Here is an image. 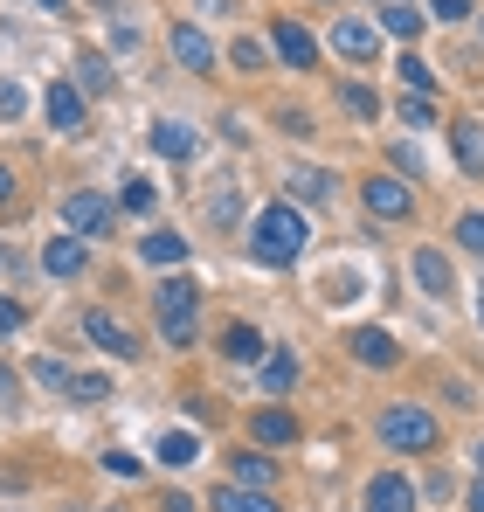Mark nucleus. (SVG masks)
<instances>
[{
    "instance_id": "7c9ffc66",
    "label": "nucleus",
    "mask_w": 484,
    "mask_h": 512,
    "mask_svg": "<svg viewBox=\"0 0 484 512\" xmlns=\"http://www.w3.org/2000/svg\"><path fill=\"white\" fill-rule=\"evenodd\" d=\"M70 395H77V402H111V381H104V374H77Z\"/></svg>"
},
{
    "instance_id": "c9c22d12",
    "label": "nucleus",
    "mask_w": 484,
    "mask_h": 512,
    "mask_svg": "<svg viewBox=\"0 0 484 512\" xmlns=\"http://www.w3.org/2000/svg\"><path fill=\"white\" fill-rule=\"evenodd\" d=\"M28 111V90L21 84H0V118H21Z\"/></svg>"
},
{
    "instance_id": "9b49d317",
    "label": "nucleus",
    "mask_w": 484,
    "mask_h": 512,
    "mask_svg": "<svg viewBox=\"0 0 484 512\" xmlns=\"http://www.w3.org/2000/svg\"><path fill=\"white\" fill-rule=\"evenodd\" d=\"M249 436H256V450L298 443V416H291V409H256V423H249Z\"/></svg>"
},
{
    "instance_id": "39448f33",
    "label": "nucleus",
    "mask_w": 484,
    "mask_h": 512,
    "mask_svg": "<svg viewBox=\"0 0 484 512\" xmlns=\"http://www.w3.org/2000/svg\"><path fill=\"white\" fill-rule=\"evenodd\" d=\"M360 201H367V215H374V222H408V215H415V194H408L395 173L360 180Z\"/></svg>"
},
{
    "instance_id": "a211bd4d",
    "label": "nucleus",
    "mask_w": 484,
    "mask_h": 512,
    "mask_svg": "<svg viewBox=\"0 0 484 512\" xmlns=\"http://www.w3.org/2000/svg\"><path fill=\"white\" fill-rule=\"evenodd\" d=\"M42 263H49L56 277H77L83 263H90V250H83V236H49V250H42Z\"/></svg>"
},
{
    "instance_id": "c85d7f7f",
    "label": "nucleus",
    "mask_w": 484,
    "mask_h": 512,
    "mask_svg": "<svg viewBox=\"0 0 484 512\" xmlns=\"http://www.w3.org/2000/svg\"><path fill=\"white\" fill-rule=\"evenodd\" d=\"M242 215V194L236 187H215V194H208V222H236Z\"/></svg>"
},
{
    "instance_id": "ddd939ff",
    "label": "nucleus",
    "mask_w": 484,
    "mask_h": 512,
    "mask_svg": "<svg viewBox=\"0 0 484 512\" xmlns=\"http://www.w3.org/2000/svg\"><path fill=\"white\" fill-rule=\"evenodd\" d=\"M415 284H422L429 298H450V291H457V277H450V256H443V250H415Z\"/></svg>"
},
{
    "instance_id": "412c9836",
    "label": "nucleus",
    "mask_w": 484,
    "mask_h": 512,
    "mask_svg": "<svg viewBox=\"0 0 484 512\" xmlns=\"http://www.w3.org/2000/svg\"><path fill=\"white\" fill-rule=\"evenodd\" d=\"M284 194H298V201H325V194H332V173H325V167H291V173H284Z\"/></svg>"
},
{
    "instance_id": "72a5a7b5",
    "label": "nucleus",
    "mask_w": 484,
    "mask_h": 512,
    "mask_svg": "<svg viewBox=\"0 0 484 512\" xmlns=\"http://www.w3.org/2000/svg\"><path fill=\"white\" fill-rule=\"evenodd\" d=\"M457 243L471 256H484V215H464V222H457Z\"/></svg>"
},
{
    "instance_id": "f03ea898",
    "label": "nucleus",
    "mask_w": 484,
    "mask_h": 512,
    "mask_svg": "<svg viewBox=\"0 0 484 512\" xmlns=\"http://www.w3.org/2000/svg\"><path fill=\"white\" fill-rule=\"evenodd\" d=\"M381 443H388L395 457H429V450L443 443V423H436L429 409H408V402H395V409L381 416Z\"/></svg>"
},
{
    "instance_id": "a878e982",
    "label": "nucleus",
    "mask_w": 484,
    "mask_h": 512,
    "mask_svg": "<svg viewBox=\"0 0 484 512\" xmlns=\"http://www.w3.org/2000/svg\"><path fill=\"white\" fill-rule=\"evenodd\" d=\"M381 28H388V35H395V42H408V35H415V28H422V7H408V0H395V7H388V14H381Z\"/></svg>"
},
{
    "instance_id": "4c0bfd02",
    "label": "nucleus",
    "mask_w": 484,
    "mask_h": 512,
    "mask_svg": "<svg viewBox=\"0 0 484 512\" xmlns=\"http://www.w3.org/2000/svg\"><path fill=\"white\" fill-rule=\"evenodd\" d=\"M125 208H132V215H146V208H153V187H146V180H132V187H125Z\"/></svg>"
},
{
    "instance_id": "b1692460",
    "label": "nucleus",
    "mask_w": 484,
    "mask_h": 512,
    "mask_svg": "<svg viewBox=\"0 0 484 512\" xmlns=\"http://www.w3.org/2000/svg\"><path fill=\"white\" fill-rule=\"evenodd\" d=\"M263 388H270V395H291V388H298V353H270V360H263Z\"/></svg>"
},
{
    "instance_id": "6ab92c4d",
    "label": "nucleus",
    "mask_w": 484,
    "mask_h": 512,
    "mask_svg": "<svg viewBox=\"0 0 484 512\" xmlns=\"http://www.w3.org/2000/svg\"><path fill=\"white\" fill-rule=\"evenodd\" d=\"M222 353L249 367V360H263V333H256L249 319H236V326H222Z\"/></svg>"
},
{
    "instance_id": "f704fd0d",
    "label": "nucleus",
    "mask_w": 484,
    "mask_h": 512,
    "mask_svg": "<svg viewBox=\"0 0 484 512\" xmlns=\"http://www.w3.org/2000/svg\"><path fill=\"white\" fill-rule=\"evenodd\" d=\"M104 471H111V478H139V457H132V450H104Z\"/></svg>"
},
{
    "instance_id": "c756f323",
    "label": "nucleus",
    "mask_w": 484,
    "mask_h": 512,
    "mask_svg": "<svg viewBox=\"0 0 484 512\" xmlns=\"http://www.w3.org/2000/svg\"><path fill=\"white\" fill-rule=\"evenodd\" d=\"M35 381H42V388H56V395H70V381H77V374H70L63 360H35Z\"/></svg>"
},
{
    "instance_id": "0eeeda50",
    "label": "nucleus",
    "mask_w": 484,
    "mask_h": 512,
    "mask_svg": "<svg viewBox=\"0 0 484 512\" xmlns=\"http://www.w3.org/2000/svg\"><path fill=\"white\" fill-rule=\"evenodd\" d=\"M367 512H415V492H408L402 471H374L367 478Z\"/></svg>"
},
{
    "instance_id": "f3484780",
    "label": "nucleus",
    "mask_w": 484,
    "mask_h": 512,
    "mask_svg": "<svg viewBox=\"0 0 484 512\" xmlns=\"http://www.w3.org/2000/svg\"><path fill=\"white\" fill-rule=\"evenodd\" d=\"M160 464H166V471L201 464V436H194V429H166V436H160Z\"/></svg>"
},
{
    "instance_id": "bb28decb",
    "label": "nucleus",
    "mask_w": 484,
    "mask_h": 512,
    "mask_svg": "<svg viewBox=\"0 0 484 512\" xmlns=\"http://www.w3.org/2000/svg\"><path fill=\"white\" fill-rule=\"evenodd\" d=\"M395 70H402V84L415 90V97H429V90H436V70H429V63H422V56H402V63H395Z\"/></svg>"
},
{
    "instance_id": "1a4fd4ad",
    "label": "nucleus",
    "mask_w": 484,
    "mask_h": 512,
    "mask_svg": "<svg viewBox=\"0 0 484 512\" xmlns=\"http://www.w3.org/2000/svg\"><path fill=\"white\" fill-rule=\"evenodd\" d=\"M83 333H90V346H104L111 360H132V353H139V340H132L111 312H83Z\"/></svg>"
},
{
    "instance_id": "e433bc0d",
    "label": "nucleus",
    "mask_w": 484,
    "mask_h": 512,
    "mask_svg": "<svg viewBox=\"0 0 484 512\" xmlns=\"http://www.w3.org/2000/svg\"><path fill=\"white\" fill-rule=\"evenodd\" d=\"M229 56H236V70H249V77H256V70H263V42H236V49H229Z\"/></svg>"
},
{
    "instance_id": "dca6fc26",
    "label": "nucleus",
    "mask_w": 484,
    "mask_h": 512,
    "mask_svg": "<svg viewBox=\"0 0 484 512\" xmlns=\"http://www.w3.org/2000/svg\"><path fill=\"white\" fill-rule=\"evenodd\" d=\"M49 125L56 132H83V90L77 84H49Z\"/></svg>"
},
{
    "instance_id": "ea45409f",
    "label": "nucleus",
    "mask_w": 484,
    "mask_h": 512,
    "mask_svg": "<svg viewBox=\"0 0 484 512\" xmlns=\"http://www.w3.org/2000/svg\"><path fill=\"white\" fill-rule=\"evenodd\" d=\"M160 512H201V506H194V499H180V492H166V499H160Z\"/></svg>"
},
{
    "instance_id": "f8f14e48",
    "label": "nucleus",
    "mask_w": 484,
    "mask_h": 512,
    "mask_svg": "<svg viewBox=\"0 0 484 512\" xmlns=\"http://www.w3.org/2000/svg\"><path fill=\"white\" fill-rule=\"evenodd\" d=\"M450 146H457V167L471 173V180H484V125L457 118V125H450Z\"/></svg>"
},
{
    "instance_id": "09e8293b",
    "label": "nucleus",
    "mask_w": 484,
    "mask_h": 512,
    "mask_svg": "<svg viewBox=\"0 0 484 512\" xmlns=\"http://www.w3.org/2000/svg\"><path fill=\"white\" fill-rule=\"evenodd\" d=\"M0 263H7V243H0Z\"/></svg>"
},
{
    "instance_id": "473e14b6",
    "label": "nucleus",
    "mask_w": 484,
    "mask_h": 512,
    "mask_svg": "<svg viewBox=\"0 0 484 512\" xmlns=\"http://www.w3.org/2000/svg\"><path fill=\"white\" fill-rule=\"evenodd\" d=\"M429 14H436L443 28H457V21H471V0H429Z\"/></svg>"
},
{
    "instance_id": "393cba45",
    "label": "nucleus",
    "mask_w": 484,
    "mask_h": 512,
    "mask_svg": "<svg viewBox=\"0 0 484 512\" xmlns=\"http://www.w3.org/2000/svg\"><path fill=\"white\" fill-rule=\"evenodd\" d=\"M77 90H83V97H97V90H111V63H104L97 49H83V56H77Z\"/></svg>"
},
{
    "instance_id": "9d476101",
    "label": "nucleus",
    "mask_w": 484,
    "mask_h": 512,
    "mask_svg": "<svg viewBox=\"0 0 484 512\" xmlns=\"http://www.w3.org/2000/svg\"><path fill=\"white\" fill-rule=\"evenodd\" d=\"M270 49H277L291 70H312V56H319V42H312L298 21H277V28H270Z\"/></svg>"
},
{
    "instance_id": "4be33fe9",
    "label": "nucleus",
    "mask_w": 484,
    "mask_h": 512,
    "mask_svg": "<svg viewBox=\"0 0 484 512\" xmlns=\"http://www.w3.org/2000/svg\"><path fill=\"white\" fill-rule=\"evenodd\" d=\"M153 153H166V160H187V153H194V132H187L180 118H160V125H153Z\"/></svg>"
},
{
    "instance_id": "de8ad7c7",
    "label": "nucleus",
    "mask_w": 484,
    "mask_h": 512,
    "mask_svg": "<svg viewBox=\"0 0 484 512\" xmlns=\"http://www.w3.org/2000/svg\"><path fill=\"white\" fill-rule=\"evenodd\" d=\"M478 319H484V284H478Z\"/></svg>"
},
{
    "instance_id": "c03bdc74",
    "label": "nucleus",
    "mask_w": 484,
    "mask_h": 512,
    "mask_svg": "<svg viewBox=\"0 0 484 512\" xmlns=\"http://www.w3.org/2000/svg\"><path fill=\"white\" fill-rule=\"evenodd\" d=\"M471 512H484V478H478V485H471Z\"/></svg>"
},
{
    "instance_id": "20e7f679",
    "label": "nucleus",
    "mask_w": 484,
    "mask_h": 512,
    "mask_svg": "<svg viewBox=\"0 0 484 512\" xmlns=\"http://www.w3.org/2000/svg\"><path fill=\"white\" fill-rule=\"evenodd\" d=\"M63 229L83 236V243H90V236H111V229H118V208H111L104 194H90V187H70V194H63Z\"/></svg>"
},
{
    "instance_id": "a18cd8bd",
    "label": "nucleus",
    "mask_w": 484,
    "mask_h": 512,
    "mask_svg": "<svg viewBox=\"0 0 484 512\" xmlns=\"http://www.w3.org/2000/svg\"><path fill=\"white\" fill-rule=\"evenodd\" d=\"M42 7H49V14H63V7H70V0H42Z\"/></svg>"
},
{
    "instance_id": "cd10ccee",
    "label": "nucleus",
    "mask_w": 484,
    "mask_h": 512,
    "mask_svg": "<svg viewBox=\"0 0 484 512\" xmlns=\"http://www.w3.org/2000/svg\"><path fill=\"white\" fill-rule=\"evenodd\" d=\"M339 104H346L353 118H374V111H381V97H374L367 84H346V90H339Z\"/></svg>"
},
{
    "instance_id": "2eb2a0df",
    "label": "nucleus",
    "mask_w": 484,
    "mask_h": 512,
    "mask_svg": "<svg viewBox=\"0 0 484 512\" xmlns=\"http://www.w3.org/2000/svg\"><path fill=\"white\" fill-rule=\"evenodd\" d=\"M353 360H360V367H395V353H402V346L388 340V333H381V326H360V333H353Z\"/></svg>"
},
{
    "instance_id": "37998d69",
    "label": "nucleus",
    "mask_w": 484,
    "mask_h": 512,
    "mask_svg": "<svg viewBox=\"0 0 484 512\" xmlns=\"http://www.w3.org/2000/svg\"><path fill=\"white\" fill-rule=\"evenodd\" d=\"M0 201H14V173L0 167Z\"/></svg>"
},
{
    "instance_id": "5701e85b",
    "label": "nucleus",
    "mask_w": 484,
    "mask_h": 512,
    "mask_svg": "<svg viewBox=\"0 0 484 512\" xmlns=\"http://www.w3.org/2000/svg\"><path fill=\"white\" fill-rule=\"evenodd\" d=\"M139 250H146V263H173V270H180V263H187V236H173V229H160V236H146V243H139Z\"/></svg>"
},
{
    "instance_id": "423d86ee",
    "label": "nucleus",
    "mask_w": 484,
    "mask_h": 512,
    "mask_svg": "<svg viewBox=\"0 0 484 512\" xmlns=\"http://www.w3.org/2000/svg\"><path fill=\"white\" fill-rule=\"evenodd\" d=\"M166 49H173V63H180V70H194V77H215V42H208L194 21H173V28H166Z\"/></svg>"
},
{
    "instance_id": "49530a36",
    "label": "nucleus",
    "mask_w": 484,
    "mask_h": 512,
    "mask_svg": "<svg viewBox=\"0 0 484 512\" xmlns=\"http://www.w3.org/2000/svg\"><path fill=\"white\" fill-rule=\"evenodd\" d=\"M478 478H484V443H478Z\"/></svg>"
},
{
    "instance_id": "aec40b11",
    "label": "nucleus",
    "mask_w": 484,
    "mask_h": 512,
    "mask_svg": "<svg viewBox=\"0 0 484 512\" xmlns=\"http://www.w3.org/2000/svg\"><path fill=\"white\" fill-rule=\"evenodd\" d=\"M208 506L215 512H277V499H270V492H249V485H222Z\"/></svg>"
},
{
    "instance_id": "79ce46f5",
    "label": "nucleus",
    "mask_w": 484,
    "mask_h": 512,
    "mask_svg": "<svg viewBox=\"0 0 484 512\" xmlns=\"http://www.w3.org/2000/svg\"><path fill=\"white\" fill-rule=\"evenodd\" d=\"M0 395L14 402V367H7V360H0Z\"/></svg>"
},
{
    "instance_id": "6e6552de",
    "label": "nucleus",
    "mask_w": 484,
    "mask_h": 512,
    "mask_svg": "<svg viewBox=\"0 0 484 512\" xmlns=\"http://www.w3.org/2000/svg\"><path fill=\"white\" fill-rule=\"evenodd\" d=\"M332 49H339L346 63H374V56H381V35H374L367 21H332Z\"/></svg>"
},
{
    "instance_id": "4468645a",
    "label": "nucleus",
    "mask_w": 484,
    "mask_h": 512,
    "mask_svg": "<svg viewBox=\"0 0 484 512\" xmlns=\"http://www.w3.org/2000/svg\"><path fill=\"white\" fill-rule=\"evenodd\" d=\"M229 478H236V485H249V492H270L277 457H263V450H236V457H229Z\"/></svg>"
},
{
    "instance_id": "58836bf2",
    "label": "nucleus",
    "mask_w": 484,
    "mask_h": 512,
    "mask_svg": "<svg viewBox=\"0 0 484 512\" xmlns=\"http://www.w3.org/2000/svg\"><path fill=\"white\" fill-rule=\"evenodd\" d=\"M21 319H28V312H21L14 298H0V340H7V333H21Z\"/></svg>"
},
{
    "instance_id": "7ed1b4c3",
    "label": "nucleus",
    "mask_w": 484,
    "mask_h": 512,
    "mask_svg": "<svg viewBox=\"0 0 484 512\" xmlns=\"http://www.w3.org/2000/svg\"><path fill=\"white\" fill-rule=\"evenodd\" d=\"M194 312H201V284L194 277H166L153 291V319L173 346H194Z\"/></svg>"
},
{
    "instance_id": "f257e3e1",
    "label": "nucleus",
    "mask_w": 484,
    "mask_h": 512,
    "mask_svg": "<svg viewBox=\"0 0 484 512\" xmlns=\"http://www.w3.org/2000/svg\"><path fill=\"white\" fill-rule=\"evenodd\" d=\"M249 256H256L263 270L298 263V256H305V215H298L291 201H270V208L256 215V229H249Z\"/></svg>"
},
{
    "instance_id": "a19ab883",
    "label": "nucleus",
    "mask_w": 484,
    "mask_h": 512,
    "mask_svg": "<svg viewBox=\"0 0 484 512\" xmlns=\"http://www.w3.org/2000/svg\"><path fill=\"white\" fill-rule=\"evenodd\" d=\"M201 14H236V0H201Z\"/></svg>"
},
{
    "instance_id": "2f4dec72",
    "label": "nucleus",
    "mask_w": 484,
    "mask_h": 512,
    "mask_svg": "<svg viewBox=\"0 0 484 512\" xmlns=\"http://www.w3.org/2000/svg\"><path fill=\"white\" fill-rule=\"evenodd\" d=\"M395 118H402V125H436L429 97H402V104H395Z\"/></svg>"
}]
</instances>
